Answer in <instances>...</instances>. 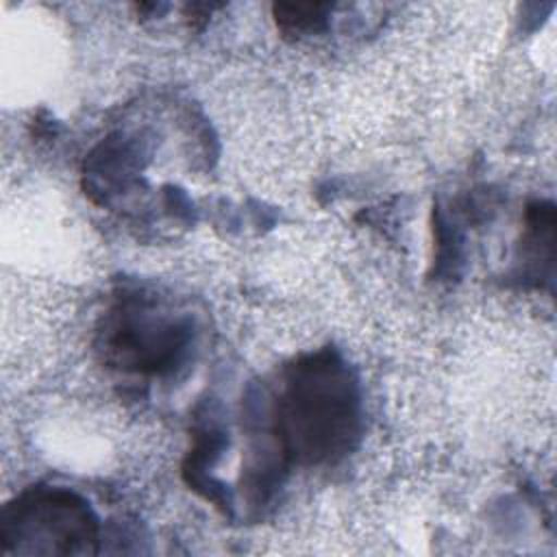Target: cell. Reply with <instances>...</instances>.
<instances>
[{"label":"cell","instance_id":"1","mask_svg":"<svg viewBox=\"0 0 557 557\" xmlns=\"http://www.w3.org/2000/svg\"><path fill=\"white\" fill-rule=\"evenodd\" d=\"M270 420L274 448L287 466L333 463L348 455L361 431V396L342 355L326 346L287 363Z\"/></svg>","mask_w":557,"mask_h":557},{"label":"cell","instance_id":"2","mask_svg":"<svg viewBox=\"0 0 557 557\" xmlns=\"http://www.w3.org/2000/svg\"><path fill=\"white\" fill-rule=\"evenodd\" d=\"M194 342V322L174 315L154 294L122 287L98 329V352L122 372L165 376L176 372Z\"/></svg>","mask_w":557,"mask_h":557},{"label":"cell","instance_id":"3","mask_svg":"<svg viewBox=\"0 0 557 557\" xmlns=\"http://www.w3.org/2000/svg\"><path fill=\"white\" fill-rule=\"evenodd\" d=\"M100 524L89 503L72 490L30 485L0 513L2 555H96Z\"/></svg>","mask_w":557,"mask_h":557},{"label":"cell","instance_id":"4","mask_svg":"<svg viewBox=\"0 0 557 557\" xmlns=\"http://www.w3.org/2000/svg\"><path fill=\"white\" fill-rule=\"evenodd\" d=\"M333 4L329 2H276L272 7L274 22L283 35L302 37L326 28Z\"/></svg>","mask_w":557,"mask_h":557}]
</instances>
